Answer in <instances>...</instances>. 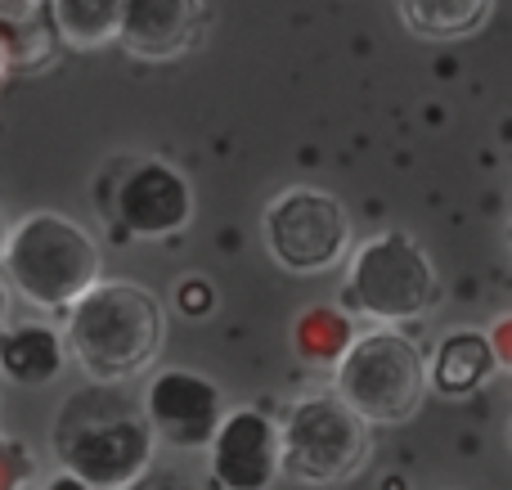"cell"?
I'll use <instances>...</instances> for the list:
<instances>
[{"mask_svg":"<svg viewBox=\"0 0 512 490\" xmlns=\"http://www.w3.org/2000/svg\"><path fill=\"white\" fill-rule=\"evenodd\" d=\"M50 446L59 468L77 486L126 490L149 473L158 428L144 410V396L126 392L122 383L90 378L86 392L68 396L54 414Z\"/></svg>","mask_w":512,"mask_h":490,"instance_id":"6da1fadb","label":"cell"},{"mask_svg":"<svg viewBox=\"0 0 512 490\" xmlns=\"http://www.w3.org/2000/svg\"><path fill=\"white\" fill-rule=\"evenodd\" d=\"M68 347L72 360L99 383H126L144 374L162 351L167 311L149 288L131 279H95L77 302L68 306Z\"/></svg>","mask_w":512,"mask_h":490,"instance_id":"7a4b0ae2","label":"cell"},{"mask_svg":"<svg viewBox=\"0 0 512 490\" xmlns=\"http://www.w3.org/2000/svg\"><path fill=\"white\" fill-rule=\"evenodd\" d=\"M5 279L41 311H68L99 279V243L63 212H32L9 230Z\"/></svg>","mask_w":512,"mask_h":490,"instance_id":"3957f363","label":"cell"},{"mask_svg":"<svg viewBox=\"0 0 512 490\" xmlns=\"http://www.w3.org/2000/svg\"><path fill=\"white\" fill-rule=\"evenodd\" d=\"M333 387L373 423V428H396L409 423L432 387V365L423 360L414 338L396 324L351 338L346 356L333 365Z\"/></svg>","mask_w":512,"mask_h":490,"instance_id":"277c9868","label":"cell"},{"mask_svg":"<svg viewBox=\"0 0 512 490\" xmlns=\"http://www.w3.org/2000/svg\"><path fill=\"white\" fill-rule=\"evenodd\" d=\"M436 302H441L436 266L409 234H373L369 243H360L351 252L342 284V306L351 315H364V320L378 324H405L423 320Z\"/></svg>","mask_w":512,"mask_h":490,"instance_id":"5b68a950","label":"cell"},{"mask_svg":"<svg viewBox=\"0 0 512 490\" xmlns=\"http://www.w3.org/2000/svg\"><path fill=\"white\" fill-rule=\"evenodd\" d=\"M373 423L342 392L301 396L283 419V477L306 486H333L360 473Z\"/></svg>","mask_w":512,"mask_h":490,"instance_id":"8992f818","label":"cell"},{"mask_svg":"<svg viewBox=\"0 0 512 490\" xmlns=\"http://www.w3.org/2000/svg\"><path fill=\"white\" fill-rule=\"evenodd\" d=\"M355 225L342 198L324 194V189H283L265 207V248L292 275H319L333 270L337 261L351 252Z\"/></svg>","mask_w":512,"mask_h":490,"instance_id":"52a82bcc","label":"cell"},{"mask_svg":"<svg viewBox=\"0 0 512 490\" xmlns=\"http://www.w3.org/2000/svg\"><path fill=\"white\" fill-rule=\"evenodd\" d=\"M144 410H149L153 428H158V441L176 450H207L221 428L225 396L221 387L212 383L198 369H162L153 374V383L144 387Z\"/></svg>","mask_w":512,"mask_h":490,"instance_id":"ba28073f","label":"cell"},{"mask_svg":"<svg viewBox=\"0 0 512 490\" xmlns=\"http://www.w3.org/2000/svg\"><path fill=\"white\" fill-rule=\"evenodd\" d=\"M113 216L131 239H171L194 216V189L171 162L144 158L126 167L113 194Z\"/></svg>","mask_w":512,"mask_h":490,"instance_id":"9c48e42d","label":"cell"},{"mask_svg":"<svg viewBox=\"0 0 512 490\" xmlns=\"http://www.w3.org/2000/svg\"><path fill=\"white\" fill-rule=\"evenodd\" d=\"M212 482L225 490H265L283 473V428L261 410H230L207 446Z\"/></svg>","mask_w":512,"mask_h":490,"instance_id":"30bf717a","label":"cell"},{"mask_svg":"<svg viewBox=\"0 0 512 490\" xmlns=\"http://www.w3.org/2000/svg\"><path fill=\"white\" fill-rule=\"evenodd\" d=\"M203 23H207L203 0H126L117 45L144 63H167L180 59L185 50H194Z\"/></svg>","mask_w":512,"mask_h":490,"instance_id":"8fae6325","label":"cell"},{"mask_svg":"<svg viewBox=\"0 0 512 490\" xmlns=\"http://www.w3.org/2000/svg\"><path fill=\"white\" fill-rule=\"evenodd\" d=\"M68 356V333H54L50 324L27 320L0 333V374L18 387H50L63 374Z\"/></svg>","mask_w":512,"mask_h":490,"instance_id":"7c38bea8","label":"cell"},{"mask_svg":"<svg viewBox=\"0 0 512 490\" xmlns=\"http://www.w3.org/2000/svg\"><path fill=\"white\" fill-rule=\"evenodd\" d=\"M499 369V351L490 333L459 329L436 347L432 356V387L441 396H468L481 383H490V374Z\"/></svg>","mask_w":512,"mask_h":490,"instance_id":"4fadbf2b","label":"cell"},{"mask_svg":"<svg viewBox=\"0 0 512 490\" xmlns=\"http://www.w3.org/2000/svg\"><path fill=\"white\" fill-rule=\"evenodd\" d=\"M495 0H396L400 23L423 41H463L481 32Z\"/></svg>","mask_w":512,"mask_h":490,"instance_id":"5bb4252c","label":"cell"},{"mask_svg":"<svg viewBox=\"0 0 512 490\" xmlns=\"http://www.w3.org/2000/svg\"><path fill=\"white\" fill-rule=\"evenodd\" d=\"M126 0H50V23L68 50H104L122 36Z\"/></svg>","mask_w":512,"mask_h":490,"instance_id":"9a60e30c","label":"cell"},{"mask_svg":"<svg viewBox=\"0 0 512 490\" xmlns=\"http://www.w3.org/2000/svg\"><path fill=\"white\" fill-rule=\"evenodd\" d=\"M351 338V320L337 306H310L292 329V342H297L301 360H310V365H337L351 347Z\"/></svg>","mask_w":512,"mask_h":490,"instance_id":"2e32d148","label":"cell"},{"mask_svg":"<svg viewBox=\"0 0 512 490\" xmlns=\"http://www.w3.org/2000/svg\"><path fill=\"white\" fill-rule=\"evenodd\" d=\"M36 482V459L27 446H18L14 437L0 432V490H18Z\"/></svg>","mask_w":512,"mask_h":490,"instance_id":"e0dca14e","label":"cell"},{"mask_svg":"<svg viewBox=\"0 0 512 490\" xmlns=\"http://www.w3.org/2000/svg\"><path fill=\"white\" fill-rule=\"evenodd\" d=\"M212 302H216V293H212V284H207V279H185V284H180V293H176V306L185 315H207L212 311Z\"/></svg>","mask_w":512,"mask_h":490,"instance_id":"ac0fdd59","label":"cell"},{"mask_svg":"<svg viewBox=\"0 0 512 490\" xmlns=\"http://www.w3.org/2000/svg\"><path fill=\"white\" fill-rule=\"evenodd\" d=\"M490 338H495L499 365H508V369H512V315H504V320L495 324V333H490Z\"/></svg>","mask_w":512,"mask_h":490,"instance_id":"d6986e66","label":"cell"},{"mask_svg":"<svg viewBox=\"0 0 512 490\" xmlns=\"http://www.w3.org/2000/svg\"><path fill=\"white\" fill-rule=\"evenodd\" d=\"M36 9V0H0V18L5 23H18V18H27Z\"/></svg>","mask_w":512,"mask_h":490,"instance_id":"ffe728a7","label":"cell"},{"mask_svg":"<svg viewBox=\"0 0 512 490\" xmlns=\"http://www.w3.org/2000/svg\"><path fill=\"white\" fill-rule=\"evenodd\" d=\"M14 63H18V59H14V41L0 32V86H5V77L14 72Z\"/></svg>","mask_w":512,"mask_h":490,"instance_id":"44dd1931","label":"cell"},{"mask_svg":"<svg viewBox=\"0 0 512 490\" xmlns=\"http://www.w3.org/2000/svg\"><path fill=\"white\" fill-rule=\"evenodd\" d=\"M5 243H9V221H5V207H0V257H5Z\"/></svg>","mask_w":512,"mask_h":490,"instance_id":"7402d4cb","label":"cell"},{"mask_svg":"<svg viewBox=\"0 0 512 490\" xmlns=\"http://www.w3.org/2000/svg\"><path fill=\"white\" fill-rule=\"evenodd\" d=\"M508 257H512V225H508Z\"/></svg>","mask_w":512,"mask_h":490,"instance_id":"603a6c76","label":"cell"},{"mask_svg":"<svg viewBox=\"0 0 512 490\" xmlns=\"http://www.w3.org/2000/svg\"><path fill=\"white\" fill-rule=\"evenodd\" d=\"M508 450H512V419H508Z\"/></svg>","mask_w":512,"mask_h":490,"instance_id":"cb8c5ba5","label":"cell"},{"mask_svg":"<svg viewBox=\"0 0 512 490\" xmlns=\"http://www.w3.org/2000/svg\"><path fill=\"white\" fill-rule=\"evenodd\" d=\"M0 311H5V288H0Z\"/></svg>","mask_w":512,"mask_h":490,"instance_id":"d4e9b609","label":"cell"}]
</instances>
